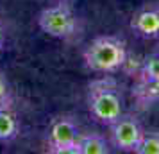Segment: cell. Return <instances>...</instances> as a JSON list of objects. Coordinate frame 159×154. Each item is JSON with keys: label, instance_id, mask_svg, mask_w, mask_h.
<instances>
[{"label": "cell", "instance_id": "obj_1", "mask_svg": "<svg viewBox=\"0 0 159 154\" xmlns=\"http://www.w3.org/2000/svg\"><path fill=\"white\" fill-rule=\"evenodd\" d=\"M84 65L97 73H113L127 61V49L120 38L98 36L86 47L82 54Z\"/></svg>", "mask_w": 159, "mask_h": 154}, {"label": "cell", "instance_id": "obj_2", "mask_svg": "<svg viewBox=\"0 0 159 154\" xmlns=\"http://www.w3.org/2000/svg\"><path fill=\"white\" fill-rule=\"evenodd\" d=\"M88 110L91 117L104 125H111L123 115L122 99L111 79H100L93 82L88 91Z\"/></svg>", "mask_w": 159, "mask_h": 154}, {"label": "cell", "instance_id": "obj_3", "mask_svg": "<svg viewBox=\"0 0 159 154\" xmlns=\"http://www.w3.org/2000/svg\"><path fill=\"white\" fill-rule=\"evenodd\" d=\"M38 25L45 34L59 38V40H66V38L73 36V32L77 29V20L68 6L57 4V6L45 7L38 15Z\"/></svg>", "mask_w": 159, "mask_h": 154}, {"label": "cell", "instance_id": "obj_4", "mask_svg": "<svg viewBox=\"0 0 159 154\" xmlns=\"http://www.w3.org/2000/svg\"><path fill=\"white\" fill-rule=\"evenodd\" d=\"M80 133L70 118H56L48 129V151L54 154H77Z\"/></svg>", "mask_w": 159, "mask_h": 154}, {"label": "cell", "instance_id": "obj_5", "mask_svg": "<svg viewBox=\"0 0 159 154\" xmlns=\"http://www.w3.org/2000/svg\"><path fill=\"white\" fill-rule=\"evenodd\" d=\"M111 127V142L116 149L123 152H134L139 138H141V125L132 115H122L116 118Z\"/></svg>", "mask_w": 159, "mask_h": 154}, {"label": "cell", "instance_id": "obj_6", "mask_svg": "<svg viewBox=\"0 0 159 154\" xmlns=\"http://www.w3.org/2000/svg\"><path fill=\"white\" fill-rule=\"evenodd\" d=\"M130 29L138 36L147 38V40L159 38V7L145 6L138 9L134 16L130 18Z\"/></svg>", "mask_w": 159, "mask_h": 154}, {"label": "cell", "instance_id": "obj_7", "mask_svg": "<svg viewBox=\"0 0 159 154\" xmlns=\"http://www.w3.org/2000/svg\"><path fill=\"white\" fill-rule=\"evenodd\" d=\"M109 145L100 134H80L77 140V154H107Z\"/></svg>", "mask_w": 159, "mask_h": 154}, {"label": "cell", "instance_id": "obj_8", "mask_svg": "<svg viewBox=\"0 0 159 154\" xmlns=\"http://www.w3.org/2000/svg\"><path fill=\"white\" fill-rule=\"evenodd\" d=\"M20 131V125L16 117L7 110V108H2L0 110V142H9L13 140Z\"/></svg>", "mask_w": 159, "mask_h": 154}, {"label": "cell", "instance_id": "obj_9", "mask_svg": "<svg viewBox=\"0 0 159 154\" xmlns=\"http://www.w3.org/2000/svg\"><path fill=\"white\" fill-rule=\"evenodd\" d=\"M134 152L136 154H159V133L143 131Z\"/></svg>", "mask_w": 159, "mask_h": 154}, {"label": "cell", "instance_id": "obj_10", "mask_svg": "<svg viewBox=\"0 0 159 154\" xmlns=\"http://www.w3.org/2000/svg\"><path fill=\"white\" fill-rule=\"evenodd\" d=\"M136 97L139 99V102H152L159 99V75L152 81L139 82V86L136 90Z\"/></svg>", "mask_w": 159, "mask_h": 154}, {"label": "cell", "instance_id": "obj_11", "mask_svg": "<svg viewBox=\"0 0 159 154\" xmlns=\"http://www.w3.org/2000/svg\"><path fill=\"white\" fill-rule=\"evenodd\" d=\"M159 75V59L157 56H148L145 59V63L141 65V72H139V81L141 82H147V81H152Z\"/></svg>", "mask_w": 159, "mask_h": 154}, {"label": "cell", "instance_id": "obj_12", "mask_svg": "<svg viewBox=\"0 0 159 154\" xmlns=\"http://www.w3.org/2000/svg\"><path fill=\"white\" fill-rule=\"evenodd\" d=\"M11 104V90L6 75L0 72V108H7Z\"/></svg>", "mask_w": 159, "mask_h": 154}, {"label": "cell", "instance_id": "obj_13", "mask_svg": "<svg viewBox=\"0 0 159 154\" xmlns=\"http://www.w3.org/2000/svg\"><path fill=\"white\" fill-rule=\"evenodd\" d=\"M4 41H6V38H4V32L0 29V50H2V47H4Z\"/></svg>", "mask_w": 159, "mask_h": 154}, {"label": "cell", "instance_id": "obj_14", "mask_svg": "<svg viewBox=\"0 0 159 154\" xmlns=\"http://www.w3.org/2000/svg\"><path fill=\"white\" fill-rule=\"evenodd\" d=\"M156 56H157V59H159V52H157V54H156Z\"/></svg>", "mask_w": 159, "mask_h": 154}]
</instances>
